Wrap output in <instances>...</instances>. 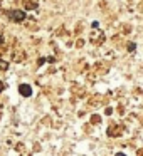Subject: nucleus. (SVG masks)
I'll use <instances>...</instances> for the list:
<instances>
[{"label":"nucleus","mask_w":143,"mask_h":156,"mask_svg":"<svg viewBox=\"0 0 143 156\" xmlns=\"http://www.w3.org/2000/svg\"><path fill=\"white\" fill-rule=\"evenodd\" d=\"M9 17L15 22H22L25 19V12L24 10H10L9 12Z\"/></svg>","instance_id":"f257e3e1"},{"label":"nucleus","mask_w":143,"mask_h":156,"mask_svg":"<svg viewBox=\"0 0 143 156\" xmlns=\"http://www.w3.org/2000/svg\"><path fill=\"white\" fill-rule=\"evenodd\" d=\"M19 92H20L22 96H25V98H29V96L32 94V89H31V86H29V84H20Z\"/></svg>","instance_id":"f03ea898"},{"label":"nucleus","mask_w":143,"mask_h":156,"mask_svg":"<svg viewBox=\"0 0 143 156\" xmlns=\"http://www.w3.org/2000/svg\"><path fill=\"white\" fill-rule=\"evenodd\" d=\"M91 122H93V124H98V122H99V116H93Z\"/></svg>","instance_id":"7ed1b4c3"},{"label":"nucleus","mask_w":143,"mask_h":156,"mask_svg":"<svg viewBox=\"0 0 143 156\" xmlns=\"http://www.w3.org/2000/svg\"><path fill=\"white\" fill-rule=\"evenodd\" d=\"M9 67V64L5 61H0V69H7Z\"/></svg>","instance_id":"20e7f679"},{"label":"nucleus","mask_w":143,"mask_h":156,"mask_svg":"<svg viewBox=\"0 0 143 156\" xmlns=\"http://www.w3.org/2000/svg\"><path fill=\"white\" fill-rule=\"evenodd\" d=\"M128 49L133 52V51H135V44H130V45H128Z\"/></svg>","instance_id":"39448f33"},{"label":"nucleus","mask_w":143,"mask_h":156,"mask_svg":"<svg viewBox=\"0 0 143 156\" xmlns=\"http://www.w3.org/2000/svg\"><path fill=\"white\" fill-rule=\"evenodd\" d=\"M4 91V82H0V92Z\"/></svg>","instance_id":"423d86ee"},{"label":"nucleus","mask_w":143,"mask_h":156,"mask_svg":"<svg viewBox=\"0 0 143 156\" xmlns=\"http://www.w3.org/2000/svg\"><path fill=\"white\" fill-rule=\"evenodd\" d=\"M0 42H2V41H0Z\"/></svg>","instance_id":"0eeeda50"}]
</instances>
